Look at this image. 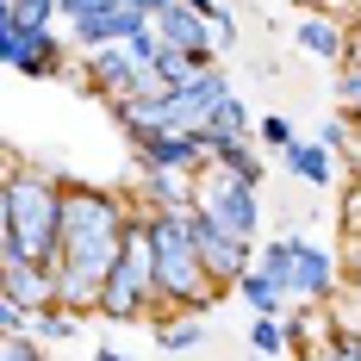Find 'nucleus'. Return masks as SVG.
I'll return each instance as SVG.
<instances>
[{
	"label": "nucleus",
	"instance_id": "nucleus-28",
	"mask_svg": "<svg viewBox=\"0 0 361 361\" xmlns=\"http://www.w3.org/2000/svg\"><path fill=\"white\" fill-rule=\"evenodd\" d=\"M0 361H44V343H37V336H6Z\"/></svg>",
	"mask_w": 361,
	"mask_h": 361
},
{
	"label": "nucleus",
	"instance_id": "nucleus-18",
	"mask_svg": "<svg viewBox=\"0 0 361 361\" xmlns=\"http://www.w3.org/2000/svg\"><path fill=\"white\" fill-rule=\"evenodd\" d=\"M156 343H162L169 355H193V349L206 343V324H200V318H162V324H156Z\"/></svg>",
	"mask_w": 361,
	"mask_h": 361
},
{
	"label": "nucleus",
	"instance_id": "nucleus-22",
	"mask_svg": "<svg viewBox=\"0 0 361 361\" xmlns=\"http://www.w3.org/2000/svg\"><path fill=\"white\" fill-rule=\"evenodd\" d=\"M255 137H262L268 149H281V156H287V149L299 144V137H293V118H287V112H268V118L255 125Z\"/></svg>",
	"mask_w": 361,
	"mask_h": 361
},
{
	"label": "nucleus",
	"instance_id": "nucleus-4",
	"mask_svg": "<svg viewBox=\"0 0 361 361\" xmlns=\"http://www.w3.org/2000/svg\"><path fill=\"white\" fill-rule=\"evenodd\" d=\"M149 305H162V293H156V250H149L144 212H137L131 218V243H125V255H118V268H112V281H106L100 318H112V324H137Z\"/></svg>",
	"mask_w": 361,
	"mask_h": 361
},
{
	"label": "nucleus",
	"instance_id": "nucleus-13",
	"mask_svg": "<svg viewBox=\"0 0 361 361\" xmlns=\"http://www.w3.org/2000/svg\"><path fill=\"white\" fill-rule=\"evenodd\" d=\"M293 44H299L305 56H318V63H349V32H343L330 13H305V19L293 25Z\"/></svg>",
	"mask_w": 361,
	"mask_h": 361
},
{
	"label": "nucleus",
	"instance_id": "nucleus-23",
	"mask_svg": "<svg viewBox=\"0 0 361 361\" xmlns=\"http://www.w3.org/2000/svg\"><path fill=\"white\" fill-rule=\"evenodd\" d=\"M318 361H361V330H343V324H336Z\"/></svg>",
	"mask_w": 361,
	"mask_h": 361
},
{
	"label": "nucleus",
	"instance_id": "nucleus-26",
	"mask_svg": "<svg viewBox=\"0 0 361 361\" xmlns=\"http://www.w3.org/2000/svg\"><path fill=\"white\" fill-rule=\"evenodd\" d=\"M336 94H343V106L361 118V63H343V75H336Z\"/></svg>",
	"mask_w": 361,
	"mask_h": 361
},
{
	"label": "nucleus",
	"instance_id": "nucleus-7",
	"mask_svg": "<svg viewBox=\"0 0 361 361\" xmlns=\"http://www.w3.org/2000/svg\"><path fill=\"white\" fill-rule=\"evenodd\" d=\"M200 212H212L231 237L255 243V224H262V200H255V187H243V180L206 169V175H200Z\"/></svg>",
	"mask_w": 361,
	"mask_h": 361
},
{
	"label": "nucleus",
	"instance_id": "nucleus-16",
	"mask_svg": "<svg viewBox=\"0 0 361 361\" xmlns=\"http://www.w3.org/2000/svg\"><path fill=\"white\" fill-rule=\"evenodd\" d=\"M287 169L305 180V187H330V180H336V149H324V144H293L287 149Z\"/></svg>",
	"mask_w": 361,
	"mask_h": 361
},
{
	"label": "nucleus",
	"instance_id": "nucleus-31",
	"mask_svg": "<svg viewBox=\"0 0 361 361\" xmlns=\"http://www.w3.org/2000/svg\"><path fill=\"white\" fill-rule=\"evenodd\" d=\"M94 361H125V355H118V349H94Z\"/></svg>",
	"mask_w": 361,
	"mask_h": 361
},
{
	"label": "nucleus",
	"instance_id": "nucleus-17",
	"mask_svg": "<svg viewBox=\"0 0 361 361\" xmlns=\"http://www.w3.org/2000/svg\"><path fill=\"white\" fill-rule=\"evenodd\" d=\"M149 69H156V81H162L169 94H175V87H187V81H200V75L212 69V63H200V56H187V50H162Z\"/></svg>",
	"mask_w": 361,
	"mask_h": 361
},
{
	"label": "nucleus",
	"instance_id": "nucleus-10",
	"mask_svg": "<svg viewBox=\"0 0 361 361\" xmlns=\"http://www.w3.org/2000/svg\"><path fill=\"white\" fill-rule=\"evenodd\" d=\"M156 37H162V50H187V56H200V63H218L212 19H206V13H193L187 0H169V6L156 13Z\"/></svg>",
	"mask_w": 361,
	"mask_h": 361
},
{
	"label": "nucleus",
	"instance_id": "nucleus-12",
	"mask_svg": "<svg viewBox=\"0 0 361 361\" xmlns=\"http://www.w3.org/2000/svg\"><path fill=\"white\" fill-rule=\"evenodd\" d=\"M0 293L19 299L25 312H56V268L50 262H19L0 274Z\"/></svg>",
	"mask_w": 361,
	"mask_h": 361
},
{
	"label": "nucleus",
	"instance_id": "nucleus-15",
	"mask_svg": "<svg viewBox=\"0 0 361 361\" xmlns=\"http://www.w3.org/2000/svg\"><path fill=\"white\" fill-rule=\"evenodd\" d=\"M237 299L250 305L255 318H293V312H287L293 299H287V293H281V287H274L268 274H255V268H250V274H243V281H237Z\"/></svg>",
	"mask_w": 361,
	"mask_h": 361
},
{
	"label": "nucleus",
	"instance_id": "nucleus-3",
	"mask_svg": "<svg viewBox=\"0 0 361 361\" xmlns=\"http://www.w3.org/2000/svg\"><path fill=\"white\" fill-rule=\"evenodd\" d=\"M255 274H268L287 299L324 305L336 293V255L318 250V243H299V237H274L268 250H255Z\"/></svg>",
	"mask_w": 361,
	"mask_h": 361
},
{
	"label": "nucleus",
	"instance_id": "nucleus-1",
	"mask_svg": "<svg viewBox=\"0 0 361 361\" xmlns=\"http://www.w3.org/2000/svg\"><path fill=\"white\" fill-rule=\"evenodd\" d=\"M63 200L69 187L50 180L32 162L6 169V193H0V274L19 262H50L63 255Z\"/></svg>",
	"mask_w": 361,
	"mask_h": 361
},
{
	"label": "nucleus",
	"instance_id": "nucleus-11",
	"mask_svg": "<svg viewBox=\"0 0 361 361\" xmlns=\"http://www.w3.org/2000/svg\"><path fill=\"white\" fill-rule=\"evenodd\" d=\"M144 212H187L200 206V175H169V169H137Z\"/></svg>",
	"mask_w": 361,
	"mask_h": 361
},
{
	"label": "nucleus",
	"instance_id": "nucleus-27",
	"mask_svg": "<svg viewBox=\"0 0 361 361\" xmlns=\"http://www.w3.org/2000/svg\"><path fill=\"white\" fill-rule=\"evenodd\" d=\"M318 144H324V149H349V144H355V118H324Z\"/></svg>",
	"mask_w": 361,
	"mask_h": 361
},
{
	"label": "nucleus",
	"instance_id": "nucleus-9",
	"mask_svg": "<svg viewBox=\"0 0 361 361\" xmlns=\"http://www.w3.org/2000/svg\"><path fill=\"white\" fill-rule=\"evenodd\" d=\"M137 169H169V175H206L212 169V149L206 131H162L137 144Z\"/></svg>",
	"mask_w": 361,
	"mask_h": 361
},
{
	"label": "nucleus",
	"instance_id": "nucleus-24",
	"mask_svg": "<svg viewBox=\"0 0 361 361\" xmlns=\"http://www.w3.org/2000/svg\"><path fill=\"white\" fill-rule=\"evenodd\" d=\"M32 324H37V312H25L19 299L0 293V330H6V336H32Z\"/></svg>",
	"mask_w": 361,
	"mask_h": 361
},
{
	"label": "nucleus",
	"instance_id": "nucleus-19",
	"mask_svg": "<svg viewBox=\"0 0 361 361\" xmlns=\"http://www.w3.org/2000/svg\"><path fill=\"white\" fill-rule=\"evenodd\" d=\"M206 131H218V137H250V106H243V94H237V87H231V94L212 106Z\"/></svg>",
	"mask_w": 361,
	"mask_h": 361
},
{
	"label": "nucleus",
	"instance_id": "nucleus-21",
	"mask_svg": "<svg viewBox=\"0 0 361 361\" xmlns=\"http://www.w3.org/2000/svg\"><path fill=\"white\" fill-rule=\"evenodd\" d=\"M32 336L44 343V349H50V343H69V336H75V312H63V305H56V312H37Z\"/></svg>",
	"mask_w": 361,
	"mask_h": 361
},
{
	"label": "nucleus",
	"instance_id": "nucleus-25",
	"mask_svg": "<svg viewBox=\"0 0 361 361\" xmlns=\"http://www.w3.org/2000/svg\"><path fill=\"white\" fill-rule=\"evenodd\" d=\"M19 19H32V25H50V19H63V0H6Z\"/></svg>",
	"mask_w": 361,
	"mask_h": 361
},
{
	"label": "nucleus",
	"instance_id": "nucleus-29",
	"mask_svg": "<svg viewBox=\"0 0 361 361\" xmlns=\"http://www.w3.org/2000/svg\"><path fill=\"white\" fill-rule=\"evenodd\" d=\"M212 44H218V50H231V44H237V19H231L224 6L212 13Z\"/></svg>",
	"mask_w": 361,
	"mask_h": 361
},
{
	"label": "nucleus",
	"instance_id": "nucleus-14",
	"mask_svg": "<svg viewBox=\"0 0 361 361\" xmlns=\"http://www.w3.org/2000/svg\"><path fill=\"white\" fill-rule=\"evenodd\" d=\"M206 149H212V169L231 180H243V187H262V156L250 149V137H218V131H206Z\"/></svg>",
	"mask_w": 361,
	"mask_h": 361
},
{
	"label": "nucleus",
	"instance_id": "nucleus-30",
	"mask_svg": "<svg viewBox=\"0 0 361 361\" xmlns=\"http://www.w3.org/2000/svg\"><path fill=\"white\" fill-rule=\"evenodd\" d=\"M187 6H193V13H206V19L218 13V0H187Z\"/></svg>",
	"mask_w": 361,
	"mask_h": 361
},
{
	"label": "nucleus",
	"instance_id": "nucleus-6",
	"mask_svg": "<svg viewBox=\"0 0 361 361\" xmlns=\"http://www.w3.org/2000/svg\"><path fill=\"white\" fill-rule=\"evenodd\" d=\"M94 94H106L112 106L118 100H137V94H169L149 63L131 56V44H106V50H87V75H81Z\"/></svg>",
	"mask_w": 361,
	"mask_h": 361
},
{
	"label": "nucleus",
	"instance_id": "nucleus-20",
	"mask_svg": "<svg viewBox=\"0 0 361 361\" xmlns=\"http://www.w3.org/2000/svg\"><path fill=\"white\" fill-rule=\"evenodd\" d=\"M250 343H255V355H287V349H293V343H287V318H255Z\"/></svg>",
	"mask_w": 361,
	"mask_h": 361
},
{
	"label": "nucleus",
	"instance_id": "nucleus-2",
	"mask_svg": "<svg viewBox=\"0 0 361 361\" xmlns=\"http://www.w3.org/2000/svg\"><path fill=\"white\" fill-rule=\"evenodd\" d=\"M144 237H149V250H156V293H162V305H175V312H206L218 293H224L212 274H206V262H200L193 206H187V212H144Z\"/></svg>",
	"mask_w": 361,
	"mask_h": 361
},
{
	"label": "nucleus",
	"instance_id": "nucleus-5",
	"mask_svg": "<svg viewBox=\"0 0 361 361\" xmlns=\"http://www.w3.org/2000/svg\"><path fill=\"white\" fill-rule=\"evenodd\" d=\"M0 56H6V69L25 75V81H44V75L63 69V44H56V32L19 19L6 0H0Z\"/></svg>",
	"mask_w": 361,
	"mask_h": 361
},
{
	"label": "nucleus",
	"instance_id": "nucleus-8",
	"mask_svg": "<svg viewBox=\"0 0 361 361\" xmlns=\"http://www.w3.org/2000/svg\"><path fill=\"white\" fill-rule=\"evenodd\" d=\"M193 243H200V262H206V274H212L218 287H237L255 268V243L231 237V231H224L212 212H200V206H193Z\"/></svg>",
	"mask_w": 361,
	"mask_h": 361
}]
</instances>
